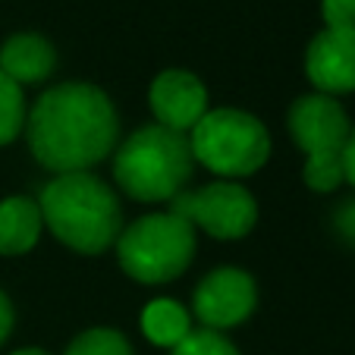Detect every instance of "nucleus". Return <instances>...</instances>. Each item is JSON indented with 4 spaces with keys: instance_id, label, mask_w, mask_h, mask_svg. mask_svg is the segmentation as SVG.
Returning a JSON list of instances; mask_svg holds the SVG:
<instances>
[{
    "instance_id": "obj_1",
    "label": "nucleus",
    "mask_w": 355,
    "mask_h": 355,
    "mask_svg": "<svg viewBox=\"0 0 355 355\" xmlns=\"http://www.w3.org/2000/svg\"><path fill=\"white\" fill-rule=\"evenodd\" d=\"M114 101L88 82L47 88L28 114V148L51 173H85L116 148Z\"/></svg>"
},
{
    "instance_id": "obj_2",
    "label": "nucleus",
    "mask_w": 355,
    "mask_h": 355,
    "mask_svg": "<svg viewBox=\"0 0 355 355\" xmlns=\"http://www.w3.org/2000/svg\"><path fill=\"white\" fill-rule=\"evenodd\" d=\"M44 227L79 255L107 252L123 233V208L114 189L94 173H60L38 198Z\"/></svg>"
},
{
    "instance_id": "obj_3",
    "label": "nucleus",
    "mask_w": 355,
    "mask_h": 355,
    "mask_svg": "<svg viewBox=\"0 0 355 355\" xmlns=\"http://www.w3.org/2000/svg\"><path fill=\"white\" fill-rule=\"evenodd\" d=\"M195 170L189 135L151 123L141 126L116 148L114 176L116 186L135 201L155 205V201H173L182 192Z\"/></svg>"
},
{
    "instance_id": "obj_4",
    "label": "nucleus",
    "mask_w": 355,
    "mask_h": 355,
    "mask_svg": "<svg viewBox=\"0 0 355 355\" xmlns=\"http://www.w3.org/2000/svg\"><path fill=\"white\" fill-rule=\"evenodd\" d=\"M116 258L126 277L139 283H170L195 258V227L173 211L129 223L116 239Z\"/></svg>"
},
{
    "instance_id": "obj_5",
    "label": "nucleus",
    "mask_w": 355,
    "mask_h": 355,
    "mask_svg": "<svg viewBox=\"0 0 355 355\" xmlns=\"http://www.w3.org/2000/svg\"><path fill=\"white\" fill-rule=\"evenodd\" d=\"M289 132L305 151V186L315 192H334L343 182V151H346L349 123L340 101L330 94H302L289 107Z\"/></svg>"
},
{
    "instance_id": "obj_6",
    "label": "nucleus",
    "mask_w": 355,
    "mask_h": 355,
    "mask_svg": "<svg viewBox=\"0 0 355 355\" xmlns=\"http://www.w3.org/2000/svg\"><path fill=\"white\" fill-rule=\"evenodd\" d=\"M192 157L217 176H252L270 157V132L245 110H208L189 132Z\"/></svg>"
},
{
    "instance_id": "obj_7",
    "label": "nucleus",
    "mask_w": 355,
    "mask_h": 355,
    "mask_svg": "<svg viewBox=\"0 0 355 355\" xmlns=\"http://www.w3.org/2000/svg\"><path fill=\"white\" fill-rule=\"evenodd\" d=\"M170 211L214 239H242L258 223L255 195L233 180L208 182L195 192H180L170 201Z\"/></svg>"
},
{
    "instance_id": "obj_8",
    "label": "nucleus",
    "mask_w": 355,
    "mask_h": 355,
    "mask_svg": "<svg viewBox=\"0 0 355 355\" xmlns=\"http://www.w3.org/2000/svg\"><path fill=\"white\" fill-rule=\"evenodd\" d=\"M258 305L255 280L239 268H217L195 286L192 309L208 330H227L248 321Z\"/></svg>"
},
{
    "instance_id": "obj_9",
    "label": "nucleus",
    "mask_w": 355,
    "mask_h": 355,
    "mask_svg": "<svg viewBox=\"0 0 355 355\" xmlns=\"http://www.w3.org/2000/svg\"><path fill=\"white\" fill-rule=\"evenodd\" d=\"M148 104L161 126L189 135L208 114V88L189 69H164L148 88Z\"/></svg>"
},
{
    "instance_id": "obj_10",
    "label": "nucleus",
    "mask_w": 355,
    "mask_h": 355,
    "mask_svg": "<svg viewBox=\"0 0 355 355\" xmlns=\"http://www.w3.org/2000/svg\"><path fill=\"white\" fill-rule=\"evenodd\" d=\"M305 73L318 94L355 92V28H324L305 51Z\"/></svg>"
},
{
    "instance_id": "obj_11",
    "label": "nucleus",
    "mask_w": 355,
    "mask_h": 355,
    "mask_svg": "<svg viewBox=\"0 0 355 355\" xmlns=\"http://www.w3.org/2000/svg\"><path fill=\"white\" fill-rule=\"evenodd\" d=\"M57 54L51 41L35 32H19L0 47V73H7L16 85H38L54 73Z\"/></svg>"
},
{
    "instance_id": "obj_12",
    "label": "nucleus",
    "mask_w": 355,
    "mask_h": 355,
    "mask_svg": "<svg viewBox=\"0 0 355 355\" xmlns=\"http://www.w3.org/2000/svg\"><path fill=\"white\" fill-rule=\"evenodd\" d=\"M44 227L38 201L26 198V195H13V198L0 201V255H26L28 248H35Z\"/></svg>"
},
{
    "instance_id": "obj_13",
    "label": "nucleus",
    "mask_w": 355,
    "mask_h": 355,
    "mask_svg": "<svg viewBox=\"0 0 355 355\" xmlns=\"http://www.w3.org/2000/svg\"><path fill=\"white\" fill-rule=\"evenodd\" d=\"M141 334L155 343V346L173 349L192 334V321H189V311L182 309L180 302L155 299L141 311Z\"/></svg>"
},
{
    "instance_id": "obj_14",
    "label": "nucleus",
    "mask_w": 355,
    "mask_h": 355,
    "mask_svg": "<svg viewBox=\"0 0 355 355\" xmlns=\"http://www.w3.org/2000/svg\"><path fill=\"white\" fill-rule=\"evenodd\" d=\"M26 129V94L7 73H0V145H10Z\"/></svg>"
},
{
    "instance_id": "obj_15",
    "label": "nucleus",
    "mask_w": 355,
    "mask_h": 355,
    "mask_svg": "<svg viewBox=\"0 0 355 355\" xmlns=\"http://www.w3.org/2000/svg\"><path fill=\"white\" fill-rule=\"evenodd\" d=\"M63 355H132L129 340L114 327H92L79 334Z\"/></svg>"
},
{
    "instance_id": "obj_16",
    "label": "nucleus",
    "mask_w": 355,
    "mask_h": 355,
    "mask_svg": "<svg viewBox=\"0 0 355 355\" xmlns=\"http://www.w3.org/2000/svg\"><path fill=\"white\" fill-rule=\"evenodd\" d=\"M173 355H239V349L220 334V330H192L180 346H173Z\"/></svg>"
},
{
    "instance_id": "obj_17",
    "label": "nucleus",
    "mask_w": 355,
    "mask_h": 355,
    "mask_svg": "<svg viewBox=\"0 0 355 355\" xmlns=\"http://www.w3.org/2000/svg\"><path fill=\"white\" fill-rule=\"evenodd\" d=\"M327 28H355V0H321Z\"/></svg>"
},
{
    "instance_id": "obj_18",
    "label": "nucleus",
    "mask_w": 355,
    "mask_h": 355,
    "mask_svg": "<svg viewBox=\"0 0 355 355\" xmlns=\"http://www.w3.org/2000/svg\"><path fill=\"white\" fill-rule=\"evenodd\" d=\"M334 223H336V233H340L349 245H355V198H346L340 208H336Z\"/></svg>"
},
{
    "instance_id": "obj_19",
    "label": "nucleus",
    "mask_w": 355,
    "mask_h": 355,
    "mask_svg": "<svg viewBox=\"0 0 355 355\" xmlns=\"http://www.w3.org/2000/svg\"><path fill=\"white\" fill-rule=\"evenodd\" d=\"M13 334V305L3 293H0V346L7 343V336Z\"/></svg>"
},
{
    "instance_id": "obj_20",
    "label": "nucleus",
    "mask_w": 355,
    "mask_h": 355,
    "mask_svg": "<svg viewBox=\"0 0 355 355\" xmlns=\"http://www.w3.org/2000/svg\"><path fill=\"white\" fill-rule=\"evenodd\" d=\"M343 180H349L355 186V126H352V132H349L346 151H343Z\"/></svg>"
},
{
    "instance_id": "obj_21",
    "label": "nucleus",
    "mask_w": 355,
    "mask_h": 355,
    "mask_svg": "<svg viewBox=\"0 0 355 355\" xmlns=\"http://www.w3.org/2000/svg\"><path fill=\"white\" fill-rule=\"evenodd\" d=\"M10 355H51V352H44V349L32 346V349H16V352H10Z\"/></svg>"
}]
</instances>
